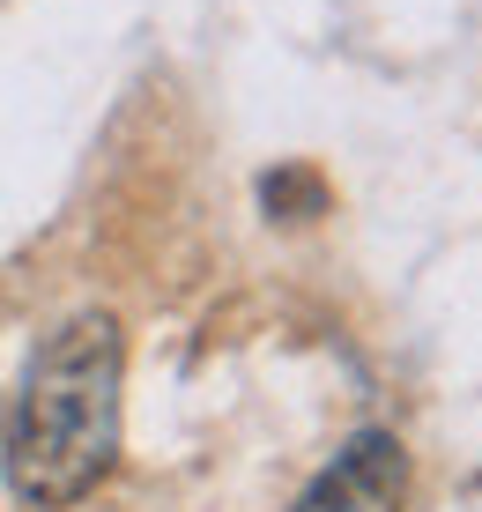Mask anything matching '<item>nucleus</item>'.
Returning a JSON list of instances; mask_svg holds the SVG:
<instances>
[{
    "label": "nucleus",
    "mask_w": 482,
    "mask_h": 512,
    "mask_svg": "<svg viewBox=\"0 0 482 512\" xmlns=\"http://www.w3.org/2000/svg\"><path fill=\"white\" fill-rule=\"evenodd\" d=\"M127 342L112 312H75L30 349L0 416V468L23 505H75L119 461Z\"/></svg>",
    "instance_id": "1"
},
{
    "label": "nucleus",
    "mask_w": 482,
    "mask_h": 512,
    "mask_svg": "<svg viewBox=\"0 0 482 512\" xmlns=\"http://www.w3.org/2000/svg\"><path fill=\"white\" fill-rule=\"evenodd\" d=\"M401 505V446L386 431H364L334 468L297 498V512H394Z\"/></svg>",
    "instance_id": "2"
}]
</instances>
